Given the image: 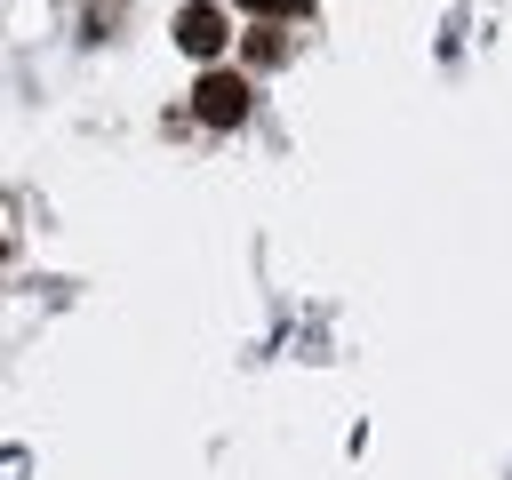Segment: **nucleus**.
<instances>
[{"mask_svg": "<svg viewBox=\"0 0 512 480\" xmlns=\"http://www.w3.org/2000/svg\"><path fill=\"white\" fill-rule=\"evenodd\" d=\"M192 112H200L208 128H240V120H248V80H232V72H208V80L192 88Z\"/></svg>", "mask_w": 512, "mask_h": 480, "instance_id": "nucleus-1", "label": "nucleus"}, {"mask_svg": "<svg viewBox=\"0 0 512 480\" xmlns=\"http://www.w3.org/2000/svg\"><path fill=\"white\" fill-rule=\"evenodd\" d=\"M240 8H256V16H296L304 0H240Z\"/></svg>", "mask_w": 512, "mask_h": 480, "instance_id": "nucleus-3", "label": "nucleus"}, {"mask_svg": "<svg viewBox=\"0 0 512 480\" xmlns=\"http://www.w3.org/2000/svg\"><path fill=\"white\" fill-rule=\"evenodd\" d=\"M232 32H224V8H208V0H192V8H176V48L184 56H216Z\"/></svg>", "mask_w": 512, "mask_h": 480, "instance_id": "nucleus-2", "label": "nucleus"}]
</instances>
